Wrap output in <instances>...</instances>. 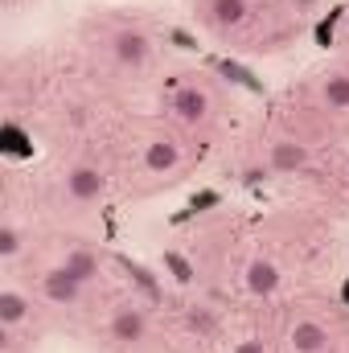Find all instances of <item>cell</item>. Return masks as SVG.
Returning <instances> with one entry per match:
<instances>
[{
	"label": "cell",
	"instance_id": "cell-1",
	"mask_svg": "<svg viewBox=\"0 0 349 353\" xmlns=\"http://www.w3.org/2000/svg\"><path fill=\"white\" fill-rule=\"evenodd\" d=\"M107 58H111L119 70H144L148 58H152V37H148L140 25H119V29H111V37H107Z\"/></svg>",
	"mask_w": 349,
	"mask_h": 353
},
{
	"label": "cell",
	"instance_id": "cell-2",
	"mask_svg": "<svg viewBox=\"0 0 349 353\" xmlns=\"http://www.w3.org/2000/svg\"><path fill=\"white\" fill-rule=\"evenodd\" d=\"M148 333H152V321H148V312L140 304L111 308V316H107V341L115 350H136V345L148 341Z\"/></svg>",
	"mask_w": 349,
	"mask_h": 353
},
{
	"label": "cell",
	"instance_id": "cell-3",
	"mask_svg": "<svg viewBox=\"0 0 349 353\" xmlns=\"http://www.w3.org/2000/svg\"><path fill=\"white\" fill-rule=\"evenodd\" d=\"M103 193H107V173H103L99 165H90V161L70 165L66 176H62V197H66L70 205H99Z\"/></svg>",
	"mask_w": 349,
	"mask_h": 353
},
{
	"label": "cell",
	"instance_id": "cell-4",
	"mask_svg": "<svg viewBox=\"0 0 349 353\" xmlns=\"http://www.w3.org/2000/svg\"><path fill=\"white\" fill-rule=\"evenodd\" d=\"M169 115H173L177 123H185V128H201L214 115V99H210V90L201 87V83H181L169 94Z\"/></svg>",
	"mask_w": 349,
	"mask_h": 353
},
{
	"label": "cell",
	"instance_id": "cell-5",
	"mask_svg": "<svg viewBox=\"0 0 349 353\" xmlns=\"http://www.w3.org/2000/svg\"><path fill=\"white\" fill-rule=\"evenodd\" d=\"M247 17H251V0H197V21H201V29H210V33H218V37L235 33Z\"/></svg>",
	"mask_w": 349,
	"mask_h": 353
},
{
	"label": "cell",
	"instance_id": "cell-6",
	"mask_svg": "<svg viewBox=\"0 0 349 353\" xmlns=\"http://www.w3.org/2000/svg\"><path fill=\"white\" fill-rule=\"evenodd\" d=\"M37 292H41V300H50V304H58V308H79V304L87 300V283L74 279L66 267H50V271L37 279Z\"/></svg>",
	"mask_w": 349,
	"mask_h": 353
},
{
	"label": "cell",
	"instance_id": "cell-7",
	"mask_svg": "<svg viewBox=\"0 0 349 353\" xmlns=\"http://www.w3.org/2000/svg\"><path fill=\"white\" fill-rule=\"evenodd\" d=\"M181 161H185V152H181V140L177 136H152L148 144H144V152H140V165H144V173L152 176H169L181 169Z\"/></svg>",
	"mask_w": 349,
	"mask_h": 353
},
{
	"label": "cell",
	"instance_id": "cell-8",
	"mask_svg": "<svg viewBox=\"0 0 349 353\" xmlns=\"http://www.w3.org/2000/svg\"><path fill=\"white\" fill-rule=\"evenodd\" d=\"M333 333L317 321V316H296L288 325V350L292 353H329Z\"/></svg>",
	"mask_w": 349,
	"mask_h": 353
},
{
	"label": "cell",
	"instance_id": "cell-9",
	"mask_svg": "<svg viewBox=\"0 0 349 353\" xmlns=\"http://www.w3.org/2000/svg\"><path fill=\"white\" fill-rule=\"evenodd\" d=\"M279 283H283V271H279V263H275L271 255H255V259H247V267H243V288H247L251 296L267 300V296L279 292Z\"/></svg>",
	"mask_w": 349,
	"mask_h": 353
},
{
	"label": "cell",
	"instance_id": "cell-10",
	"mask_svg": "<svg viewBox=\"0 0 349 353\" xmlns=\"http://www.w3.org/2000/svg\"><path fill=\"white\" fill-rule=\"evenodd\" d=\"M312 165V152H308V144H300V140H275L271 148H267V169L271 173H304Z\"/></svg>",
	"mask_w": 349,
	"mask_h": 353
},
{
	"label": "cell",
	"instance_id": "cell-11",
	"mask_svg": "<svg viewBox=\"0 0 349 353\" xmlns=\"http://www.w3.org/2000/svg\"><path fill=\"white\" fill-rule=\"evenodd\" d=\"M25 321H33V296L21 288H0V329L12 333Z\"/></svg>",
	"mask_w": 349,
	"mask_h": 353
},
{
	"label": "cell",
	"instance_id": "cell-12",
	"mask_svg": "<svg viewBox=\"0 0 349 353\" xmlns=\"http://www.w3.org/2000/svg\"><path fill=\"white\" fill-rule=\"evenodd\" d=\"M58 267H66L74 279H83V283H99L103 279V259H99V251H90V247H70L62 259H58Z\"/></svg>",
	"mask_w": 349,
	"mask_h": 353
},
{
	"label": "cell",
	"instance_id": "cell-13",
	"mask_svg": "<svg viewBox=\"0 0 349 353\" xmlns=\"http://www.w3.org/2000/svg\"><path fill=\"white\" fill-rule=\"evenodd\" d=\"M317 103L325 111H349V70H329L321 83H317Z\"/></svg>",
	"mask_w": 349,
	"mask_h": 353
},
{
	"label": "cell",
	"instance_id": "cell-14",
	"mask_svg": "<svg viewBox=\"0 0 349 353\" xmlns=\"http://www.w3.org/2000/svg\"><path fill=\"white\" fill-rule=\"evenodd\" d=\"M21 251H25V230H21L12 218H4V222H0V259L12 263Z\"/></svg>",
	"mask_w": 349,
	"mask_h": 353
},
{
	"label": "cell",
	"instance_id": "cell-15",
	"mask_svg": "<svg viewBox=\"0 0 349 353\" xmlns=\"http://www.w3.org/2000/svg\"><path fill=\"white\" fill-rule=\"evenodd\" d=\"M165 267L173 271V279H177V283H193V267L185 263V259H181L177 251H169V255H165Z\"/></svg>",
	"mask_w": 349,
	"mask_h": 353
},
{
	"label": "cell",
	"instance_id": "cell-16",
	"mask_svg": "<svg viewBox=\"0 0 349 353\" xmlns=\"http://www.w3.org/2000/svg\"><path fill=\"white\" fill-rule=\"evenodd\" d=\"M189 329H197V333H210V329H214V316H210L206 308H197V312H189Z\"/></svg>",
	"mask_w": 349,
	"mask_h": 353
},
{
	"label": "cell",
	"instance_id": "cell-17",
	"mask_svg": "<svg viewBox=\"0 0 349 353\" xmlns=\"http://www.w3.org/2000/svg\"><path fill=\"white\" fill-rule=\"evenodd\" d=\"M230 353H267V345H263L259 337H243V341H239Z\"/></svg>",
	"mask_w": 349,
	"mask_h": 353
}]
</instances>
